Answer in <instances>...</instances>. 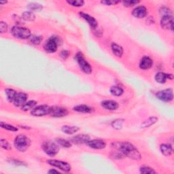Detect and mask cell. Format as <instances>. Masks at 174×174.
Here are the masks:
<instances>
[{
    "label": "cell",
    "mask_w": 174,
    "mask_h": 174,
    "mask_svg": "<svg viewBox=\"0 0 174 174\" xmlns=\"http://www.w3.org/2000/svg\"><path fill=\"white\" fill-rule=\"evenodd\" d=\"M112 148L118 150L124 154L125 157H127L133 160H140L141 156L136 147L129 141H117L112 143Z\"/></svg>",
    "instance_id": "obj_1"
},
{
    "label": "cell",
    "mask_w": 174,
    "mask_h": 174,
    "mask_svg": "<svg viewBox=\"0 0 174 174\" xmlns=\"http://www.w3.org/2000/svg\"><path fill=\"white\" fill-rule=\"evenodd\" d=\"M14 146L20 152H25L31 146V140L25 135H19L14 140Z\"/></svg>",
    "instance_id": "obj_2"
},
{
    "label": "cell",
    "mask_w": 174,
    "mask_h": 174,
    "mask_svg": "<svg viewBox=\"0 0 174 174\" xmlns=\"http://www.w3.org/2000/svg\"><path fill=\"white\" fill-rule=\"evenodd\" d=\"M11 34L14 38L20 39H27L31 38V33L28 28L16 25L11 30Z\"/></svg>",
    "instance_id": "obj_3"
},
{
    "label": "cell",
    "mask_w": 174,
    "mask_h": 174,
    "mask_svg": "<svg viewBox=\"0 0 174 174\" xmlns=\"http://www.w3.org/2000/svg\"><path fill=\"white\" fill-rule=\"evenodd\" d=\"M44 152L50 157H54L59 152V146L57 142L53 141H45L42 145Z\"/></svg>",
    "instance_id": "obj_4"
},
{
    "label": "cell",
    "mask_w": 174,
    "mask_h": 174,
    "mask_svg": "<svg viewBox=\"0 0 174 174\" xmlns=\"http://www.w3.org/2000/svg\"><path fill=\"white\" fill-rule=\"evenodd\" d=\"M60 43H61L60 38L56 35H53L47 39L44 48V50L46 51L48 53H55L57 50L58 47H59V46L61 44Z\"/></svg>",
    "instance_id": "obj_5"
},
{
    "label": "cell",
    "mask_w": 174,
    "mask_h": 174,
    "mask_svg": "<svg viewBox=\"0 0 174 174\" xmlns=\"http://www.w3.org/2000/svg\"><path fill=\"white\" fill-rule=\"evenodd\" d=\"M75 59L76 61L78 62L80 67L82 71L84 73L86 74H90L92 73V67L90 66V65L85 60L84 55H83L82 53L79 52L76 54Z\"/></svg>",
    "instance_id": "obj_6"
},
{
    "label": "cell",
    "mask_w": 174,
    "mask_h": 174,
    "mask_svg": "<svg viewBox=\"0 0 174 174\" xmlns=\"http://www.w3.org/2000/svg\"><path fill=\"white\" fill-rule=\"evenodd\" d=\"M47 163L50 165L54 167L59 169L61 171L64 172H70L71 169V165L69 164L68 163L65 161L50 159V160L47 161Z\"/></svg>",
    "instance_id": "obj_7"
},
{
    "label": "cell",
    "mask_w": 174,
    "mask_h": 174,
    "mask_svg": "<svg viewBox=\"0 0 174 174\" xmlns=\"http://www.w3.org/2000/svg\"><path fill=\"white\" fill-rule=\"evenodd\" d=\"M156 97L163 102H171L173 99V90L172 89H167L160 90L156 94Z\"/></svg>",
    "instance_id": "obj_8"
},
{
    "label": "cell",
    "mask_w": 174,
    "mask_h": 174,
    "mask_svg": "<svg viewBox=\"0 0 174 174\" xmlns=\"http://www.w3.org/2000/svg\"><path fill=\"white\" fill-rule=\"evenodd\" d=\"M51 107L47 105H40L35 107L31 112V114L34 117H44V116L50 114Z\"/></svg>",
    "instance_id": "obj_9"
},
{
    "label": "cell",
    "mask_w": 174,
    "mask_h": 174,
    "mask_svg": "<svg viewBox=\"0 0 174 174\" xmlns=\"http://www.w3.org/2000/svg\"><path fill=\"white\" fill-rule=\"evenodd\" d=\"M69 113L67 109L60 107V106H53L51 107V110L50 112V115L53 117L61 118L67 116Z\"/></svg>",
    "instance_id": "obj_10"
},
{
    "label": "cell",
    "mask_w": 174,
    "mask_h": 174,
    "mask_svg": "<svg viewBox=\"0 0 174 174\" xmlns=\"http://www.w3.org/2000/svg\"><path fill=\"white\" fill-rule=\"evenodd\" d=\"M27 98L28 95L26 93L23 92L17 93L13 101V103L16 107L22 108L27 101Z\"/></svg>",
    "instance_id": "obj_11"
},
{
    "label": "cell",
    "mask_w": 174,
    "mask_h": 174,
    "mask_svg": "<svg viewBox=\"0 0 174 174\" xmlns=\"http://www.w3.org/2000/svg\"><path fill=\"white\" fill-rule=\"evenodd\" d=\"M161 26L164 30L173 31V18L172 15L162 16L161 20Z\"/></svg>",
    "instance_id": "obj_12"
},
{
    "label": "cell",
    "mask_w": 174,
    "mask_h": 174,
    "mask_svg": "<svg viewBox=\"0 0 174 174\" xmlns=\"http://www.w3.org/2000/svg\"><path fill=\"white\" fill-rule=\"evenodd\" d=\"M86 144L93 149L101 150L106 147V142L102 140L95 139L93 140H89L86 142Z\"/></svg>",
    "instance_id": "obj_13"
},
{
    "label": "cell",
    "mask_w": 174,
    "mask_h": 174,
    "mask_svg": "<svg viewBox=\"0 0 174 174\" xmlns=\"http://www.w3.org/2000/svg\"><path fill=\"white\" fill-rule=\"evenodd\" d=\"M148 14V10L144 6H139L134 8L132 12V15L137 19H144Z\"/></svg>",
    "instance_id": "obj_14"
},
{
    "label": "cell",
    "mask_w": 174,
    "mask_h": 174,
    "mask_svg": "<svg viewBox=\"0 0 174 174\" xmlns=\"http://www.w3.org/2000/svg\"><path fill=\"white\" fill-rule=\"evenodd\" d=\"M79 14L83 19L85 20L87 23H89L90 27H92L93 29H94V30H95V29H97L98 27V23L95 18L93 17L92 16L89 15V14H86V13L82 12H80Z\"/></svg>",
    "instance_id": "obj_15"
},
{
    "label": "cell",
    "mask_w": 174,
    "mask_h": 174,
    "mask_svg": "<svg viewBox=\"0 0 174 174\" xmlns=\"http://www.w3.org/2000/svg\"><path fill=\"white\" fill-rule=\"evenodd\" d=\"M152 65H153V60H152L150 57L148 56L144 57L142 59H141L139 64L140 68L144 70H149L150 68L152 67Z\"/></svg>",
    "instance_id": "obj_16"
},
{
    "label": "cell",
    "mask_w": 174,
    "mask_h": 174,
    "mask_svg": "<svg viewBox=\"0 0 174 174\" xmlns=\"http://www.w3.org/2000/svg\"><path fill=\"white\" fill-rule=\"evenodd\" d=\"M101 106L107 110L114 111L118 108V103L113 100H106L101 102Z\"/></svg>",
    "instance_id": "obj_17"
},
{
    "label": "cell",
    "mask_w": 174,
    "mask_h": 174,
    "mask_svg": "<svg viewBox=\"0 0 174 174\" xmlns=\"http://www.w3.org/2000/svg\"><path fill=\"white\" fill-rule=\"evenodd\" d=\"M89 140H90V136L88 135H85V134H80V135H78L74 136L71 139V141L77 144H85Z\"/></svg>",
    "instance_id": "obj_18"
},
{
    "label": "cell",
    "mask_w": 174,
    "mask_h": 174,
    "mask_svg": "<svg viewBox=\"0 0 174 174\" xmlns=\"http://www.w3.org/2000/svg\"><path fill=\"white\" fill-rule=\"evenodd\" d=\"M73 110L75 112H79V113H83V114H89L91 113L93 111V108H90L86 105H78V106H75Z\"/></svg>",
    "instance_id": "obj_19"
},
{
    "label": "cell",
    "mask_w": 174,
    "mask_h": 174,
    "mask_svg": "<svg viewBox=\"0 0 174 174\" xmlns=\"http://www.w3.org/2000/svg\"><path fill=\"white\" fill-rule=\"evenodd\" d=\"M160 151L163 155L169 157L173 154V147L170 144H163L160 146Z\"/></svg>",
    "instance_id": "obj_20"
},
{
    "label": "cell",
    "mask_w": 174,
    "mask_h": 174,
    "mask_svg": "<svg viewBox=\"0 0 174 174\" xmlns=\"http://www.w3.org/2000/svg\"><path fill=\"white\" fill-rule=\"evenodd\" d=\"M80 128L76 126H69V125H64L61 128V130L65 134L67 135H74L76 132H78Z\"/></svg>",
    "instance_id": "obj_21"
},
{
    "label": "cell",
    "mask_w": 174,
    "mask_h": 174,
    "mask_svg": "<svg viewBox=\"0 0 174 174\" xmlns=\"http://www.w3.org/2000/svg\"><path fill=\"white\" fill-rule=\"evenodd\" d=\"M111 48L112 52L114 54L115 56L118 57H121L123 54V48L122 47L118 45L117 43H112L111 45Z\"/></svg>",
    "instance_id": "obj_22"
},
{
    "label": "cell",
    "mask_w": 174,
    "mask_h": 174,
    "mask_svg": "<svg viewBox=\"0 0 174 174\" xmlns=\"http://www.w3.org/2000/svg\"><path fill=\"white\" fill-rule=\"evenodd\" d=\"M158 121V118L155 117H151L150 118H148L147 120H146L144 122H142V124L141 125V128H147L151 126L152 125H154L156 122Z\"/></svg>",
    "instance_id": "obj_23"
},
{
    "label": "cell",
    "mask_w": 174,
    "mask_h": 174,
    "mask_svg": "<svg viewBox=\"0 0 174 174\" xmlns=\"http://www.w3.org/2000/svg\"><path fill=\"white\" fill-rule=\"evenodd\" d=\"M5 94L7 97V99L9 102H13V101L16 95V91L15 90L12 89H6L5 90Z\"/></svg>",
    "instance_id": "obj_24"
},
{
    "label": "cell",
    "mask_w": 174,
    "mask_h": 174,
    "mask_svg": "<svg viewBox=\"0 0 174 174\" xmlns=\"http://www.w3.org/2000/svg\"><path fill=\"white\" fill-rule=\"evenodd\" d=\"M21 18L25 21H34L35 19V15L31 11H26L22 14Z\"/></svg>",
    "instance_id": "obj_25"
},
{
    "label": "cell",
    "mask_w": 174,
    "mask_h": 174,
    "mask_svg": "<svg viewBox=\"0 0 174 174\" xmlns=\"http://www.w3.org/2000/svg\"><path fill=\"white\" fill-rule=\"evenodd\" d=\"M36 105H37V102L34 100H31L27 101L24 106L21 108V110L25 112H27L29 110H32L35 107H36Z\"/></svg>",
    "instance_id": "obj_26"
},
{
    "label": "cell",
    "mask_w": 174,
    "mask_h": 174,
    "mask_svg": "<svg viewBox=\"0 0 174 174\" xmlns=\"http://www.w3.org/2000/svg\"><path fill=\"white\" fill-rule=\"evenodd\" d=\"M110 93L112 95L119 97L124 93V90L119 86H114L111 87Z\"/></svg>",
    "instance_id": "obj_27"
},
{
    "label": "cell",
    "mask_w": 174,
    "mask_h": 174,
    "mask_svg": "<svg viewBox=\"0 0 174 174\" xmlns=\"http://www.w3.org/2000/svg\"><path fill=\"white\" fill-rule=\"evenodd\" d=\"M155 80L160 84H164L166 82L167 78V74L163 73V72H158L155 75Z\"/></svg>",
    "instance_id": "obj_28"
},
{
    "label": "cell",
    "mask_w": 174,
    "mask_h": 174,
    "mask_svg": "<svg viewBox=\"0 0 174 174\" xmlns=\"http://www.w3.org/2000/svg\"><path fill=\"white\" fill-rule=\"evenodd\" d=\"M27 8L31 12H39L43 8V7L41 4L38 3H30L27 6Z\"/></svg>",
    "instance_id": "obj_29"
},
{
    "label": "cell",
    "mask_w": 174,
    "mask_h": 174,
    "mask_svg": "<svg viewBox=\"0 0 174 174\" xmlns=\"http://www.w3.org/2000/svg\"><path fill=\"white\" fill-rule=\"evenodd\" d=\"M56 142L58 144L59 146H62L63 148H70L71 146V143L70 142V141L65 140V139L57 138L56 139Z\"/></svg>",
    "instance_id": "obj_30"
},
{
    "label": "cell",
    "mask_w": 174,
    "mask_h": 174,
    "mask_svg": "<svg viewBox=\"0 0 174 174\" xmlns=\"http://www.w3.org/2000/svg\"><path fill=\"white\" fill-rule=\"evenodd\" d=\"M0 126H1L2 128L6 130H8L9 131H12V132L18 131V128H16V126L10 124H7V123L5 122H0Z\"/></svg>",
    "instance_id": "obj_31"
},
{
    "label": "cell",
    "mask_w": 174,
    "mask_h": 174,
    "mask_svg": "<svg viewBox=\"0 0 174 174\" xmlns=\"http://www.w3.org/2000/svg\"><path fill=\"white\" fill-rule=\"evenodd\" d=\"M140 172L143 174H154L157 173L154 169L148 166H143L140 167Z\"/></svg>",
    "instance_id": "obj_32"
},
{
    "label": "cell",
    "mask_w": 174,
    "mask_h": 174,
    "mask_svg": "<svg viewBox=\"0 0 174 174\" xmlns=\"http://www.w3.org/2000/svg\"><path fill=\"white\" fill-rule=\"evenodd\" d=\"M123 122H124V120L123 119H117L116 121L112 122V126L116 130H121L122 127Z\"/></svg>",
    "instance_id": "obj_33"
},
{
    "label": "cell",
    "mask_w": 174,
    "mask_h": 174,
    "mask_svg": "<svg viewBox=\"0 0 174 174\" xmlns=\"http://www.w3.org/2000/svg\"><path fill=\"white\" fill-rule=\"evenodd\" d=\"M67 3L74 7H82L85 3L83 0H68Z\"/></svg>",
    "instance_id": "obj_34"
},
{
    "label": "cell",
    "mask_w": 174,
    "mask_h": 174,
    "mask_svg": "<svg viewBox=\"0 0 174 174\" xmlns=\"http://www.w3.org/2000/svg\"><path fill=\"white\" fill-rule=\"evenodd\" d=\"M30 39L31 43L34 45H39L42 41V36H39V35L31 36V38Z\"/></svg>",
    "instance_id": "obj_35"
},
{
    "label": "cell",
    "mask_w": 174,
    "mask_h": 174,
    "mask_svg": "<svg viewBox=\"0 0 174 174\" xmlns=\"http://www.w3.org/2000/svg\"><path fill=\"white\" fill-rule=\"evenodd\" d=\"M160 14L161 16H169V15H172V10H170L169 8H168L167 7L165 6H163L160 8Z\"/></svg>",
    "instance_id": "obj_36"
},
{
    "label": "cell",
    "mask_w": 174,
    "mask_h": 174,
    "mask_svg": "<svg viewBox=\"0 0 174 174\" xmlns=\"http://www.w3.org/2000/svg\"><path fill=\"white\" fill-rule=\"evenodd\" d=\"M0 144H1V147L4 150H10L12 149V147H11L10 144L8 142V141L4 140V139H2L1 141H0Z\"/></svg>",
    "instance_id": "obj_37"
},
{
    "label": "cell",
    "mask_w": 174,
    "mask_h": 174,
    "mask_svg": "<svg viewBox=\"0 0 174 174\" xmlns=\"http://www.w3.org/2000/svg\"><path fill=\"white\" fill-rule=\"evenodd\" d=\"M122 3H123V5H124L125 7L129 8V7H132L137 5V3H140V2L136 1V0H126V1H123Z\"/></svg>",
    "instance_id": "obj_38"
},
{
    "label": "cell",
    "mask_w": 174,
    "mask_h": 174,
    "mask_svg": "<svg viewBox=\"0 0 174 174\" xmlns=\"http://www.w3.org/2000/svg\"><path fill=\"white\" fill-rule=\"evenodd\" d=\"M101 3L106 6H113L118 4V3H121V2L117 1V0H105V1H101Z\"/></svg>",
    "instance_id": "obj_39"
},
{
    "label": "cell",
    "mask_w": 174,
    "mask_h": 174,
    "mask_svg": "<svg viewBox=\"0 0 174 174\" xmlns=\"http://www.w3.org/2000/svg\"><path fill=\"white\" fill-rule=\"evenodd\" d=\"M8 25H7L5 22L1 21V23H0V32H1V34H5V33L8 31Z\"/></svg>",
    "instance_id": "obj_40"
},
{
    "label": "cell",
    "mask_w": 174,
    "mask_h": 174,
    "mask_svg": "<svg viewBox=\"0 0 174 174\" xmlns=\"http://www.w3.org/2000/svg\"><path fill=\"white\" fill-rule=\"evenodd\" d=\"M70 51L67 50H62V51L60 53V56L62 58V59H67V58L69 57V56H70Z\"/></svg>",
    "instance_id": "obj_41"
},
{
    "label": "cell",
    "mask_w": 174,
    "mask_h": 174,
    "mask_svg": "<svg viewBox=\"0 0 174 174\" xmlns=\"http://www.w3.org/2000/svg\"><path fill=\"white\" fill-rule=\"evenodd\" d=\"M10 162H12V163H13V164H15V165H24L23 163V162L19 161H18V160L16 161V160H14H14L11 161Z\"/></svg>",
    "instance_id": "obj_42"
},
{
    "label": "cell",
    "mask_w": 174,
    "mask_h": 174,
    "mask_svg": "<svg viewBox=\"0 0 174 174\" xmlns=\"http://www.w3.org/2000/svg\"><path fill=\"white\" fill-rule=\"evenodd\" d=\"M48 173H59L60 172H58L57 170H56V169H52L49 170V171L48 172Z\"/></svg>",
    "instance_id": "obj_43"
},
{
    "label": "cell",
    "mask_w": 174,
    "mask_h": 174,
    "mask_svg": "<svg viewBox=\"0 0 174 174\" xmlns=\"http://www.w3.org/2000/svg\"><path fill=\"white\" fill-rule=\"evenodd\" d=\"M167 79H170V80H172L173 78V76L172 74H167Z\"/></svg>",
    "instance_id": "obj_44"
},
{
    "label": "cell",
    "mask_w": 174,
    "mask_h": 174,
    "mask_svg": "<svg viewBox=\"0 0 174 174\" xmlns=\"http://www.w3.org/2000/svg\"><path fill=\"white\" fill-rule=\"evenodd\" d=\"M8 2H0V4L2 5V4H5V3H7Z\"/></svg>",
    "instance_id": "obj_45"
}]
</instances>
